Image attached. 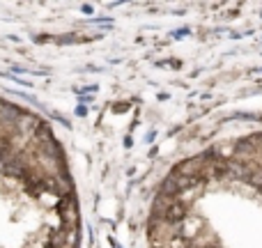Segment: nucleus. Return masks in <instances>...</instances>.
Wrapping results in <instances>:
<instances>
[{
  "mask_svg": "<svg viewBox=\"0 0 262 248\" xmlns=\"http://www.w3.org/2000/svg\"><path fill=\"white\" fill-rule=\"evenodd\" d=\"M257 189H260V191H262V184H260V186H257Z\"/></svg>",
  "mask_w": 262,
  "mask_h": 248,
  "instance_id": "1",
  "label": "nucleus"
}]
</instances>
